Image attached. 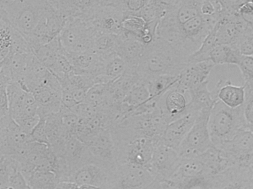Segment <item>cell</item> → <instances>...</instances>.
<instances>
[{"instance_id": "1", "label": "cell", "mask_w": 253, "mask_h": 189, "mask_svg": "<svg viewBox=\"0 0 253 189\" xmlns=\"http://www.w3.org/2000/svg\"><path fill=\"white\" fill-rule=\"evenodd\" d=\"M188 65V56L175 45L156 36L147 44L137 68L141 81L159 76H178Z\"/></svg>"}, {"instance_id": "2", "label": "cell", "mask_w": 253, "mask_h": 189, "mask_svg": "<svg viewBox=\"0 0 253 189\" xmlns=\"http://www.w3.org/2000/svg\"><path fill=\"white\" fill-rule=\"evenodd\" d=\"M246 127L243 106L232 109L216 100L208 120V129L214 147L221 148L239 131Z\"/></svg>"}, {"instance_id": "3", "label": "cell", "mask_w": 253, "mask_h": 189, "mask_svg": "<svg viewBox=\"0 0 253 189\" xmlns=\"http://www.w3.org/2000/svg\"><path fill=\"white\" fill-rule=\"evenodd\" d=\"M98 34L89 19L71 17L67 19L59 38L64 51L80 53L91 51Z\"/></svg>"}, {"instance_id": "4", "label": "cell", "mask_w": 253, "mask_h": 189, "mask_svg": "<svg viewBox=\"0 0 253 189\" xmlns=\"http://www.w3.org/2000/svg\"><path fill=\"white\" fill-rule=\"evenodd\" d=\"M114 141L117 163H131L148 169L157 141L142 135Z\"/></svg>"}, {"instance_id": "5", "label": "cell", "mask_w": 253, "mask_h": 189, "mask_svg": "<svg viewBox=\"0 0 253 189\" xmlns=\"http://www.w3.org/2000/svg\"><path fill=\"white\" fill-rule=\"evenodd\" d=\"M155 181L147 168L131 163H117L109 172L108 181L102 189H143Z\"/></svg>"}, {"instance_id": "6", "label": "cell", "mask_w": 253, "mask_h": 189, "mask_svg": "<svg viewBox=\"0 0 253 189\" xmlns=\"http://www.w3.org/2000/svg\"><path fill=\"white\" fill-rule=\"evenodd\" d=\"M211 112H201L198 114L193 127L178 148L181 159L197 157L214 147L208 129Z\"/></svg>"}, {"instance_id": "7", "label": "cell", "mask_w": 253, "mask_h": 189, "mask_svg": "<svg viewBox=\"0 0 253 189\" xmlns=\"http://www.w3.org/2000/svg\"><path fill=\"white\" fill-rule=\"evenodd\" d=\"M66 20L67 18L50 3L43 12L31 37L27 41L31 51L36 47L47 44L59 37Z\"/></svg>"}, {"instance_id": "8", "label": "cell", "mask_w": 253, "mask_h": 189, "mask_svg": "<svg viewBox=\"0 0 253 189\" xmlns=\"http://www.w3.org/2000/svg\"><path fill=\"white\" fill-rule=\"evenodd\" d=\"M229 166L251 167L253 160V131L244 128L221 148Z\"/></svg>"}, {"instance_id": "9", "label": "cell", "mask_w": 253, "mask_h": 189, "mask_svg": "<svg viewBox=\"0 0 253 189\" xmlns=\"http://www.w3.org/2000/svg\"><path fill=\"white\" fill-rule=\"evenodd\" d=\"M9 114L18 123L37 115V106L34 95L21 87L19 82L10 81L7 87Z\"/></svg>"}, {"instance_id": "10", "label": "cell", "mask_w": 253, "mask_h": 189, "mask_svg": "<svg viewBox=\"0 0 253 189\" xmlns=\"http://www.w3.org/2000/svg\"><path fill=\"white\" fill-rule=\"evenodd\" d=\"M181 160L178 151L160 141L155 145L148 169L155 180L167 181L176 172Z\"/></svg>"}, {"instance_id": "11", "label": "cell", "mask_w": 253, "mask_h": 189, "mask_svg": "<svg viewBox=\"0 0 253 189\" xmlns=\"http://www.w3.org/2000/svg\"><path fill=\"white\" fill-rule=\"evenodd\" d=\"M85 144L101 166L109 172L116 167L117 150L111 129H99L90 137Z\"/></svg>"}, {"instance_id": "12", "label": "cell", "mask_w": 253, "mask_h": 189, "mask_svg": "<svg viewBox=\"0 0 253 189\" xmlns=\"http://www.w3.org/2000/svg\"><path fill=\"white\" fill-rule=\"evenodd\" d=\"M50 3L43 0H28L25 5L9 19V24L25 41H28Z\"/></svg>"}, {"instance_id": "13", "label": "cell", "mask_w": 253, "mask_h": 189, "mask_svg": "<svg viewBox=\"0 0 253 189\" xmlns=\"http://www.w3.org/2000/svg\"><path fill=\"white\" fill-rule=\"evenodd\" d=\"M212 181L213 189H253V172L250 167L229 166Z\"/></svg>"}, {"instance_id": "14", "label": "cell", "mask_w": 253, "mask_h": 189, "mask_svg": "<svg viewBox=\"0 0 253 189\" xmlns=\"http://www.w3.org/2000/svg\"><path fill=\"white\" fill-rule=\"evenodd\" d=\"M125 15L120 9L113 4L99 6L89 20L100 34L119 35L122 32V22Z\"/></svg>"}, {"instance_id": "15", "label": "cell", "mask_w": 253, "mask_h": 189, "mask_svg": "<svg viewBox=\"0 0 253 189\" xmlns=\"http://www.w3.org/2000/svg\"><path fill=\"white\" fill-rule=\"evenodd\" d=\"M63 157L68 166L70 175L84 165L89 163L99 164L90 152L87 145L80 141L74 134L67 137Z\"/></svg>"}, {"instance_id": "16", "label": "cell", "mask_w": 253, "mask_h": 189, "mask_svg": "<svg viewBox=\"0 0 253 189\" xmlns=\"http://www.w3.org/2000/svg\"><path fill=\"white\" fill-rule=\"evenodd\" d=\"M199 113L187 108V112L178 118L170 122L167 126L161 142L178 151L180 145L193 127Z\"/></svg>"}, {"instance_id": "17", "label": "cell", "mask_w": 253, "mask_h": 189, "mask_svg": "<svg viewBox=\"0 0 253 189\" xmlns=\"http://www.w3.org/2000/svg\"><path fill=\"white\" fill-rule=\"evenodd\" d=\"M189 101L188 93L177 88L175 84L159 98L157 106L170 123L187 113Z\"/></svg>"}, {"instance_id": "18", "label": "cell", "mask_w": 253, "mask_h": 189, "mask_svg": "<svg viewBox=\"0 0 253 189\" xmlns=\"http://www.w3.org/2000/svg\"><path fill=\"white\" fill-rule=\"evenodd\" d=\"M215 65L211 60L188 64L180 73L175 87L185 93L208 81L211 71Z\"/></svg>"}, {"instance_id": "19", "label": "cell", "mask_w": 253, "mask_h": 189, "mask_svg": "<svg viewBox=\"0 0 253 189\" xmlns=\"http://www.w3.org/2000/svg\"><path fill=\"white\" fill-rule=\"evenodd\" d=\"M50 4L67 19H89L99 6L110 4V0H52Z\"/></svg>"}, {"instance_id": "20", "label": "cell", "mask_w": 253, "mask_h": 189, "mask_svg": "<svg viewBox=\"0 0 253 189\" xmlns=\"http://www.w3.org/2000/svg\"><path fill=\"white\" fill-rule=\"evenodd\" d=\"M32 94L37 101L40 117H47L59 113L62 107V88H55L51 86H42L36 89Z\"/></svg>"}, {"instance_id": "21", "label": "cell", "mask_w": 253, "mask_h": 189, "mask_svg": "<svg viewBox=\"0 0 253 189\" xmlns=\"http://www.w3.org/2000/svg\"><path fill=\"white\" fill-rule=\"evenodd\" d=\"M109 171L97 163H89L73 172L68 181L76 183L77 185H92L102 187L108 181Z\"/></svg>"}, {"instance_id": "22", "label": "cell", "mask_w": 253, "mask_h": 189, "mask_svg": "<svg viewBox=\"0 0 253 189\" xmlns=\"http://www.w3.org/2000/svg\"><path fill=\"white\" fill-rule=\"evenodd\" d=\"M118 37L120 44L117 47V54L125 61L126 68L137 70L144 53L145 44L139 40L126 35L123 31Z\"/></svg>"}, {"instance_id": "23", "label": "cell", "mask_w": 253, "mask_h": 189, "mask_svg": "<svg viewBox=\"0 0 253 189\" xmlns=\"http://www.w3.org/2000/svg\"><path fill=\"white\" fill-rule=\"evenodd\" d=\"M214 97L224 105L232 109L239 108L245 104L246 99V86L233 85L230 81L221 83L219 81L215 91L212 92Z\"/></svg>"}, {"instance_id": "24", "label": "cell", "mask_w": 253, "mask_h": 189, "mask_svg": "<svg viewBox=\"0 0 253 189\" xmlns=\"http://www.w3.org/2000/svg\"><path fill=\"white\" fill-rule=\"evenodd\" d=\"M208 80L188 92L189 108L197 113L211 111L217 99L214 97L213 93L208 88Z\"/></svg>"}, {"instance_id": "25", "label": "cell", "mask_w": 253, "mask_h": 189, "mask_svg": "<svg viewBox=\"0 0 253 189\" xmlns=\"http://www.w3.org/2000/svg\"><path fill=\"white\" fill-rule=\"evenodd\" d=\"M63 51L59 37L47 44L39 46L32 50L39 61L49 71L53 68L58 56Z\"/></svg>"}, {"instance_id": "26", "label": "cell", "mask_w": 253, "mask_h": 189, "mask_svg": "<svg viewBox=\"0 0 253 189\" xmlns=\"http://www.w3.org/2000/svg\"><path fill=\"white\" fill-rule=\"evenodd\" d=\"M85 102L98 108H106L117 102L113 95L111 84H96L87 91Z\"/></svg>"}, {"instance_id": "27", "label": "cell", "mask_w": 253, "mask_h": 189, "mask_svg": "<svg viewBox=\"0 0 253 189\" xmlns=\"http://www.w3.org/2000/svg\"><path fill=\"white\" fill-rule=\"evenodd\" d=\"M119 44L120 38L118 35L99 33L95 38L91 51L107 61L112 56L117 55V50Z\"/></svg>"}, {"instance_id": "28", "label": "cell", "mask_w": 253, "mask_h": 189, "mask_svg": "<svg viewBox=\"0 0 253 189\" xmlns=\"http://www.w3.org/2000/svg\"><path fill=\"white\" fill-rule=\"evenodd\" d=\"M241 53L233 46L219 44L215 46L210 53L209 59L216 65H236L239 63Z\"/></svg>"}, {"instance_id": "29", "label": "cell", "mask_w": 253, "mask_h": 189, "mask_svg": "<svg viewBox=\"0 0 253 189\" xmlns=\"http://www.w3.org/2000/svg\"><path fill=\"white\" fill-rule=\"evenodd\" d=\"M178 76L163 75L153 77L144 81L149 92L150 98L153 100H159L178 81Z\"/></svg>"}, {"instance_id": "30", "label": "cell", "mask_w": 253, "mask_h": 189, "mask_svg": "<svg viewBox=\"0 0 253 189\" xmlns=\"http://www.w3.org/2000/svg\"><path fill=\"white\" fill-rule=\"evenodd\" d=\"M150 100H151V98L148 88L145 83L141 81L131 89L130 91L125 97L123 103L127 107L129 113L134 109L144 105Z\"/></svg>"}, {"instance_id": "31", "label": "cell", "mask_w": 253, "mask_h": 189, "mask_svg": "<svg viewBox=\"0 0 253 189\" xmlns=\"http://www.w3.org/2000/svg\"><path fill=\"white\" fill-rule=\"evenodd\" d=\"M25 180L32 189H55L60 182L57 175L50 171L34 170Z\"/></svg>"}, {"instance_id": "32", "label": "cell", "mask_w": 253, "mask_h": 189, "mask_svg": "<svg viewBox=\"0 0 253 189\" xmlns=\"http://www.w3.org/2000/svg\"><path fill=\"white\" fill-rule=\"evenodd\" d=\"M215 46H217L216 28L215 25H214L213 28L207 36L200 47L189 56L188 64L198 63L210 60V53Z\"/></svg>"}, {"instance_id": "33", "label": "cell", "mask_w": 253, "mask_h": 189, "mask_svg": "<svg viewBox=\"0 0 253 189\" xmlns=\"http://www.w3.org/2000/svg\"><path fill=\"white\" fill-rule=\"evenodd\" d=\"M126 70V65L125 61L118 55H115L105 62L103 76L111 84L123 76Z\"/></svg>"}, {"instance_id": "34", "label": "cell", "mask_w": 253, "mask_h": 189, "mask_svg": "<svg viewBox=\"0 0 253 189\" xmlns=\"http://www.w3.org/2000/svg\"><path fill=\"white\" fill-rule=\"evenodd\" d=\"M10 81L8 71L0 62V118L9 114L7 87Z\"/></svg>"}, {"instance_id": "35", "label": "cell", "mask_w": 253, "mask_h": 189, "mask_svg": "<svg viewBox=\"0 0 253 189\" xmlns=\"http://www.w3.org/2000/svg\"><path fill=\"white\" fill-rule=\"evenodd\" d=\"M28 0H0V20L9 24V19L17 13Z\"/></svg>"}, {"instance_id": "36", "label": "cell", "mask_w": 253, "mask_h": 189, "mask_svg": "<svg viewBox=\"0 0 253 189\" xmlns=\"http://www.w3.org/2000/svg\"><path fill=\"white\" fill-rule=\"evenodd\" d=\"M237 66L245 80L246 88H253V56L241 54Z\"/></svg>"}, {"instance_id": "37", "label": "cell", "mask_w": 253, "mask_h": 189, "mask_svg": "<svg viewBox=\"0 0 253 189\" xmlns=\"http://www.w3.org/2000/svg\"><path fill=\"white\" fill-rule=\"evenodd\" d=\"M234 47L242 55L253 56V25H249Z\"/></svg>"}, {"instance_id": "38", "label": "cell", "mask_w": 253, "mask_h": 189, "mask_svg": "<svg viewBox=\"0 0 253 189\" xmlns=\"http://www.w3.org/2000/svg\"><path fill=\"white\" fill-rule=\"evenodd\" d=\"M59 114H60L62 124L68 135H71V134L74 135V130L78 124L80 117L72 110L66 108L62 105L60 111H59Z\"/></svg>"}, {"instance_id": "39", "label": "cell", "mask_w": 253, "mask_h": 189, "mask_svg": "<svg viewBox=\"0 0 253 189\" xmlns=\"http://www.w3.org/2000/svg\"><path fill=\"white\" fill-rule=\"evenodd\" d=\"M71 110L80 117V119L84 120H88L94 117L99 113V108L85 101L77 104L74 108L71 109Z\"/></svg>"}, {"instance_id": "40", "label": "cell", "mask_w": 253, "mask_h": 189, "mask_svg": "<svg viewBox=\"0 0 253 189\" xmlns=\"http://www.w3.org/2000/svg\"><path fill=\"white\" fill-rule=\"evenodd\" d=\"M180 189H213L212 177H195L186 181Z\"/></svg>"}, {"instance_id": "41", "label": "cell", "mask_w": 253, "mask_h": 189, "mask_svg": "<svg viewBox=\"0 0 253 189\" xmlns=\"http://www.w3.org/2000/svg\"><path fill=\"white\" fill-rule=\"evenodd\" d=\"M243 108L247 126L253 131V88H246V99Z\"/></svg>"}, {"instance_id": "42", "label": "cell", "mask_w": 253, "mask_h": 189, "mask_svg": "<svg viewBox=\"0 0 253 189\" xmlns=\"http://www.w3.org/2000/svg\"><path fill=\"white\" fill-rule=\"evenodd\" d=\"M31 137L33 141L40 143V144H47L49 146L44 117H40V121L31 132Z\"/></svg>"}, {"instance_id": "43", "label": "cell", "mask_w": 253, "mask_h": 189, "mask_svg": "<svg viewBox=\"0 0 253 189\" xmlns=\"http://www.w3.org/2000/svg\"><path fill=\"white\" fill-rule=\"evenodd\" d=\"M236 14L239 15L247 23L253 25V0H244L243 2L238 7Z\"/></svg>"}, {"instance_id": "44", "label": "cell", "mask_w": 253, "mask_h": 189, "mask_svg": "<svg viewBox=\"0 0 253 189\" xmlns=\"http://www.w3.org/2000/svg\"><path fill=\"white\" fill-rule=\"evenodd\" d=\"M7 189H32L19 170L12 172Z\"/></svg>"}, {"instance_id": "45", "label": "cell", "mask_w": 253, "mask_h": 189, "mask_svg": "<svg viewBox=\"0 0 253 189\" xmlns=\"http://www.w3.org/2000/svg\"><path fill=\"white\" fill-rule=\"evenodd\" d=\"M143 189H178L169 181H162L159 180H155L148 187Z\"/></svg>"}, {"instance_id": "46", "label": "cell", "mask_w": 253, "mask_h": 189, "mask_svg": "<svg viewBox=\"0 0 253 189\" xmlns=\"http://www.w3.org/2000/svg\"><path fill=\"white\" fill-rule=\"evenodd\" d=\"M55 189H80V186L72 181H60Z\"/></svg>"}, {"instance_id": "47", "label": "cell", "mask_w": 253, "mask_h": 189, "mask_svg": "<svg viewBox=\"0 0 253 189\" xmlns=\"http://www.w3.org/2000/svg\"><path fill=\"white\" fill-rule=\"evenodd\" d=\"M80 189H102V188L92 185H82L80 186Z\"/></svg>"}, {"instance_id": "48", "label": "cell", "mask_w": 253, "mask_h": 189, "mask_svg": "<svg viewBox=\"0 0 253 189\" xmlns=\"http://www.w3.org/2000/svg\"><path fill=\"white\" fill-rule=\"evenodd\" d=\"M43 1H49V2H50V1H52V0H43Z\"/></svg>"}, {"instance_id": "49", "label": "cell", "mask_w": 253, "mask_h": 189, "mask_svg": "<svg viewBox=\"0 0 253 189\" xmlns=\"http://www.w3.org/2000/svg\"><path fill=\"white\" fill-rule=\"evenodd\" d=\"M251 169H252L253 172V163L252 164V166H251Z\"/></svg>"}]
</instances>
